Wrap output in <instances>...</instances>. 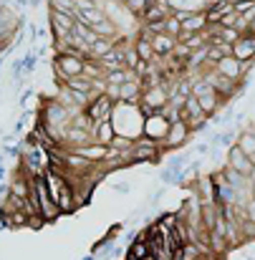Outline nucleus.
<instances>
[{
	"mask_svg": "<svg viewBox=\"0 0 255 260\" xmlns=\"http://www.w3.org/2000/svg\"><path fill=\"white\" fill-rule=\"evenodd\" d=\"M111 124L116 134H124L129 139L142 137L144 129V114L139 109V104H126V101H116L114 111H111Z\"/></svg>",
	"mask_w": 255,
	"mask_h": 260,
	"instance_id": "nucleus-1",
	"label": "nucleus"
},
{
	"mask_svg": "<svg viewBox=\"0 0 255 260\" xmlns=\"http://www.w3.org/2000/svg\"><path fill=\"white\" fill-rule=\"evenodd\" d=\"M192 96L200 101V106L205 109V114H207V116H212V114L220 109V104H222L220 93L210 86L205 79H200V81H192Z\"/></svg>",
	"mask_w": 255,
	"mask_h": 260,
	"instance_id": "nucleus-2",
	"label": "nucleus"
},
{
	"mask_svg": "<svg viewBox=\"0 0 255 260\" xmlns=\"http://www.w3.org/2000/svg\"><path fill=\"white\" fill-rule=\"evenodd\" d=\"M114 99L111 96H106V93H101V96H96L93 101H88L84 106V114L93 121V124H99V121H104V119H111V111H114Z\"/></svg>",
	"mask_w": 255,
	"mask_h": 260,
	"instance_id": "nucleus-3",
	"label": "nucleus"
},
{
	"mask_svg": "<svg viewBox=\"0 0 255 260\" xmlns=\"http://www.w3.org/2000/svg\"><path fill=\"white\" fill-rule=\"evenodd\" d=\"M189 137H192V129L179 119V121L170 124V129H167L165 139L160 142V147H162V149H177V147H184V144L189 142Z\"/></svg>",
	"mask_w": 255,
	"mask_h": 260,
	"instance_id": "nucleus-4",
	"label": "nucleus"
},
{
	"mask_svg": "<svg viewBox=\"0 0 255 260\" xmlns=\"http://www.w3.org/2000/svg\"><path fill=\"white\" fill-rule=\"evenodd\" d=\"M210 86L215 88L217 93H220V99H233V96H238V81H233V79H228V76H222L220 71H207L205 76H202Z\"/></svg>",
	"mask_w": 255,
	"mask_h": 260,
	"instance_id": "nucleus-5",
	"label": "nucleus"
},
{
	"mask_svg": "<svg viewBox=\"0 0 255 260\" xmlns=\"http://www.w3.org/2000/svg\"><path fill=\"white\" fill-rule=\"evenodd\" d=\"M167 129H170V121L165 119V114H162V111H154V114L144 116V129H142V134H147V137H152V139L162 142V139H165V134H167Z\"/></svg>",
	"mask_w": 255,
	"mask_h": 260,
	"instance_id": "nucleus-6",
	"label": "nucleus"
},
{
	"mask_svg": "<svg viewBox=\"0 0 255 260\" xmlns=\"http://www.w3.org/2000/svg\"><path fill=\"white\" fill-rule=\"evenodd\" d=\"M228 167L235 170L238 174H245V177H248V174L253 172L255 162L243 152V149H240V147H238V144H233L230 152H228Z\"/></svg>",
	"mask_w": 255,
	"mask_h": 260,
	"instance_id": "nucleus-7",
	"label": "nucleus"
},
{
	"mask_svg": "<svg viewBox=\"0 0 255 260\" xmlns=\"http://www.w3.org/2000/svg\"><path fill=\"white\" fill-rule=\"evenodd\" d=\"M233 56L238 61H255V36L253 33H243L233 43Z\"/></svg>",
	"mask_w": 255,
	"mask_h": 260,
	"instance_id": "nucleus-8",
	"label": "nucleus"
},
{
	"mask_svg": "<svg viewBox=\"0 0 255 260\" xmlns=\"http://www.w3.org/2000/svg\"><path fill=\"white\" fill-rule=\"evenodd\" d=\"M207 28V18H205V10L200 13H189L184 20H182V33L177 36V41H184L189 33H202Z\"/></svg>",
	"mask_w": 255,
	"mask_h": 260,
	"instance_id": "nucleus-9",
	"label": "nucleus"
},
{
	"mask_svg": "<svg viewBox=\"0 0 255 260\" xmlns=\"http://www.w3.org/2000/svg\"><path fill=\"white\" fill-rule=\"evenodd\" d=\"M56 205H58L61 215H71V212H76V210H79L76 197H74V187L69 184V179H66V177H63V184H61V192H58Z\"/></svg>",
	"mask_w": 255,
	"mask_h": 260,
	"instance_id": "nucleus-10",
	"label": "nucleus"
},
{
	"mask_svg": "<svg viewBox=\"0 0 255 260\" xmlns=\"http://www.w3.org/2000/svg\"><path fill=\"white\" fill-rule=\"evenodd\" d=\"M142 79L137 76V79H129V81H124L121 86H119V101H126V104H139V99H142Z\"/></svg>",
	"mask_w": 255,
	"mask_h": 260,
	"instance_id": "nucleus-11",
	"label": "nucleus"
},
{
	"mask_svg": "<svg viewBox=\"0 0 255 260\" xmlns=\"http://www.w3.org/2000/svg\"><path fill=\"white\" fill-rule=\"evenodd\" d=\"M74 152H79L81 157H86V159L93 162V165H101V162L106 159V154H109V147H106V144H99V142H88L84 147H76Z\"/></svg>",
	"mask_w": 255,
	"mask_h": 260,
	"instance_id": "nucleus-12",
	"label": "nucleus"
},
{
	"mask_svg": "<svg viewBox=\"0 0 255 260\" xmlns=\"http://www.w3.org/2000/svg\"><path fill=\"white\" fill-rule=\"evenodd\" d=\"M174 43H177V38L170 36V33H157V36H152V48H154L157 58H160V56H170Z\"/></svg>",
	"mask_w": 255,
	"mask_h": 260,
	"instance_id": "nucleus-13",
	"label": "nucleus"
},
{
	"mask_svg": "<svg viewBox=\"0 0 255 260\" xmlns=\"http://www.w3.org/2000/svg\"><path fill=\"white\" fill-rule=\"evenodd\" d=\"M134 51H137V56H139L142 61H147V63H152V61L157 58V53H154V48H152V38H144V36L134 38Z\"/></svg>",
	"mask_w": 255,
	"mask_h": 260,
	"instance_id": "nucleus-14",
	"label": "nucleus"
},
{
	"mask_svg": "<svg viewBox=\"0 0 255 260\" xmlns=\"http://www.w3.org/2000/svg\"><path fill=\"white\" fill-rule=\"evenodd\" d=\"M114 124H111V119H104V121H99L96 124V129H93V137H96V142L99 144H111V139H114Z\"/></svg>",
	"mask_w": 255,
	"mask_h": 260,
	"instance_id": "nucleus-15",
	"label": "nucleus"
},
{
	"mask_svg": "<svg viewBox=\"0 0 255 260\" xmlns=\"http://www.w3.org/2000/svg\"><path fill=\"white\" fill-rule=\"evenodd\" d=\"M149 255V243L144 238H137L132 245H129V253H126V260H144Z\"/></svg>",
	"mask_w": 255,
	"mask_h": 260,
	"instance_id": "nucleus-16",
	"label": "nucleus"
},
{
	"mask_svg": "<svg viewBox=\"0 0 255 260\" xmlns=\"http://www.w3.org/2000/svg\"><path fill=\"white\" fill-rule=\"evenodd\" d=\"M238 147L255 162V132H243V134L238 137Z\"/></svg>",
	"mask_w": 255,
	"mask_h": 260,
	"instance_id": "nucleus-17",
	"label": "nucleus"
},
{
	"mask_svg": "<svg viewBox=\"0 0 255 260\" xmlns=\"http://www.w3.org/2000/svg\"><path fill=\"white\" fill-rule=\"evenodd\" d=\"M165 33H170V36H174V38L182 33V20H179L174 13H170V15L165 18Z\"/></svg>",
	"mask_w": 255,
	"mask_h": 260,
	"instance_id": "nucleus-18",
	"label": "nucleus"
},
{
	"mask_svg": "<svg viewBox=\"0 0 255 260\" xmlns=\"http://www.w3.org/2000/svg\"><path fill=\"white\" fill-rule=\"evenodd\" d=\"M109 147L116 149V152H126V149L134 147V139H129V137H124V134H114V139H111Z\"/></svg>",
	"mask_w": 255,
	"mask_h": 260,
	"instance_id": "nucleus-19",
	"label": "nucleus"
},
{
	"mask_svg": "<svg viewBox=\"0 0 255 260\" xmlns=\"http://www.w3.org/2000/svg\"><path fill=\"white\" fill-rule=\"evenodd\" d=\"M121 3H124L126 13H132V15H139V18H142V13L147 10V0H121Z\"/></svg>",
	"mask_w": 255,
	"mask_h": 260,
	"instance_id": "nucleus-20",
	"label": "nucleus"
},
{
	"mask_svg": "<svg viewBox=\"0 0 255 260\" xmlns=\"http://www.w3.org/2000/svg\"><path fill=\"white\" fill-rule=\"evenodd\" d=\"M43 225H46V220H43L41 215H30V217H28V225H25V228H30V230H41Z\"/></svg>",
	"mask_w": 255,
	"mask_h": 260,
	"instance_id": "nucleus-21",
	"label": "nucleus"
},
{
	"mask_svg": "<svg viewBox=\"0 0 255 260\" xmlns=\"http://www.w3.org/2000/svg\"><path fill=\"white\" fill-rule=\"evenodd\" d=\"M253 5H255V0H243V3H235V5H233V10H235L238 15H243V13H248Z\"/></svg>",
	"mask_w": 255,
	"mask_h": 260,
	"instance_id": "nucleus-22",
	"label": "nucleus"
}]
</instances>
